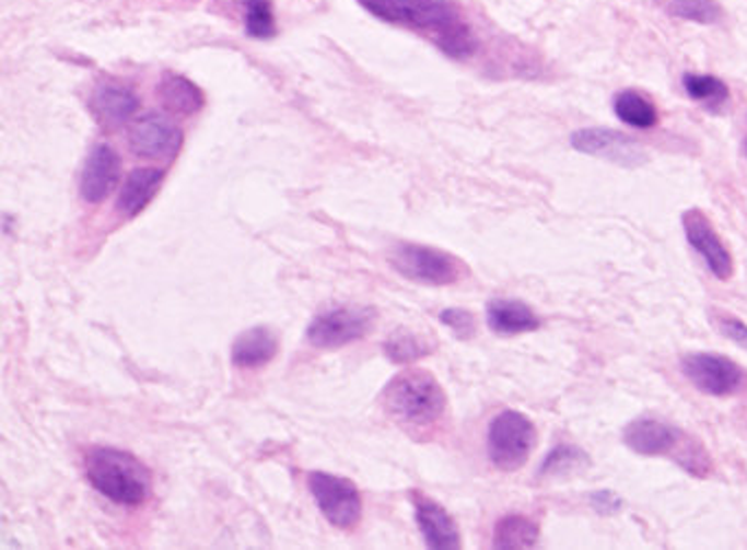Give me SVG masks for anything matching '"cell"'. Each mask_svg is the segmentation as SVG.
Returning <instances> with one entry per match:
<instances>
[{"instance_id":"cell-1","label":"cell","mask_w":747,"mask_h":550,"mask_svg":"<svg viewBox=\"0 0 747 550\" xmlns=\"http://www.w3.org/2000/svg\"><path fill=\"white\" fill-rule=\"evenodd\" d=\"M375 19L428 36L445 56L463 60L476 51V38L452 0H358Z\"/></svg>"},{"instance_id":"cell-19","label":"cell","mask_w":747,"mask_h":550,"mask_svg":"<svg viewBox=\"0 0 747 550\" xmlns=\"http://www.w3.org/2000/svg\"><path fill=\"white\" fill-rule=\"evenodd\" d=\"M159 97L170 113L191 117L205 108V93L191 80L178 73H165L159 84Z\"/></svg>"},{"instance_id":"cell-30","label":"cell","mask_w":747,"mask_h":550,"mask_svg":"<svg viewBox=\"0 0 747 550\" xmlns=\"http://www.w3.org/2000/svg\"><path fill=\"white\" fill-rule=\"evenodd\" d=\"M745 156H747V143H745Z\"/></svg>"},{"instance_id":"cell-11","label":"cell","mask_w":747,"mask_h":550,"mask_svg":"<svg viewBox=\"0 0 747 550\" xmlns=\"http://www.w3.org/2000/svg\"><path fill=\"white\" fill-rule=\"evenodd\" d=\"M681 226L686 242L705 261L708 270L719 281H730L734 274V259L708 215L701 209H688L681 215Z\"/></svg>"},{"instance_id":"cell-23","label":"cell","mask_w":747,"mask_h":550,"mask_svg":"<svg viewBox=\"0 0 747 550\" xmlns=\"http://www.w3.org/2000/svg\"><path fill=\"white\" fill-rule=\"evenodd\" d=\"M681 86L686 91V95L712 110L721 108L727 97H730V91L727 86L714 78V75H703V73H686L681 78Z\"/></svg>"},{"instance_id":"cell-3","label":"cell","mask_w":747,"mask_h":550,"mask_svg":"<svg viewBox=\"0 0 747 550\" xmlns=\"http://www.w3.org/2000/svg\"><path fill=\"white\" fill-rule=\"evenodd\" d=\"M382 401L386 412L406 428L434 425L447 408L443 386L432 373L421 368H410L395 375L386 384Z\"/></svg>"},{"instance_id":"cell-24","label":"cell","mask_w":747,"mask_h":550,"mask_svg":"<svg viewBox=\"0 0 747 550\" xmlns=\"http://www.w3.org/2000/svg\"><path fill=\"white\" fill-rule=\"evenodd\" d=\"M384 351L393 362L408 364V362H415L419 358H425L432 351V347L425 342L423 336H419L410 329H397L384 342Z\"/></svg>"},{"instance_id":"cell-6","label":"cell","mask_w":747,"mask_h":550,"mask_svg":"<svg viewBox=\"0 0 747 550\" xmlns=\"http://www.w3.org/2000/svg\"><path fill=\"white\" fill-rule=\"evenodd\" d=\"M307 484L329 524L338 528L358 526L362 517V493L355 482L327 471H310Z\"/></svg>"},{"instance_id":"cell-27","label":"cell","mask_w":747,"mask_h":550,"mask_svg":"<svg viewBox=\"0 0 747 550\" xmlns=\"http://www.w3.org/2000/svg\"><path fill=\"white\" fill-rule=\"evenodd\" d=\"M710 323L714 325V329L727 338L730 342H734L736 347L745 349L747 351V325L736 318L734 314H727V312H721V309H712L710 314Z\"/></svg>"},{"instance_id":"cell-9","label":"cell","mask_w":747,"mask_h":550,"mask_svg":"<svg viewBox=\"0 0 747 550\" xmlns=\"http://www.w3.org/2000/svg\"><path fill=\"white\" fill-rule=\"evenodd\" d=\"M570 145L581 154H587V156H594V159H600L620 167H640L649 161L644 148L635 139L618 130H609V128L576 130L570 137Z\"/></svg>"},{"instance_id":"cell-12","label":"cell","mask_w":747,"mask_h":550,"mask_svg":"<svg viewBox=\"0 0 747 550\" xmlns=\"http://www.w3.org/2000/svg\"><path fill=\"white\" fill-rule=\"evenodd\" d=\"M121 178V159L108 143H97L82 169L80 194L86 202L100 204L104 202L119 185Z\"/></svg>"},{"instance_id":"cell-29","label":"cell","mask_w":747,"mask_h":550,"mask_svg":"<svg viewBox=\"0 0 747 550\" xmlns=\"http://www.w3.org/2000/svg\"><path fill=\"white\" fill-rule=\"evenodd\" d=\"M590 502L603 515H611V513H616L622 506V500L614 491H594Z\"/></svg>"},{"instance_id":"cell-8","label":"cell","mask_w":747,"mask_h":550,"mask_svg":"<svg viewBox=\"0 0 747 550\" xmlns=\"http://www.w3.org/2000/svg\"><path fill=\"white\" fill-rule=\"evenodd\" d=\"M373 325V312L358 307H331L307 327V342L316 349H340L358 342Z\"/></svg>"},{"instance_id":"cell-22","label":"cell","mask_w":747,"mask_h":550,"mask_svg":"<svg viewBox=\"0 0 747 550\" xmlns=\"http://www.w3.org/2000/svg\"><path fill=\"white\" fill-rule=\"evenodd\" d=\"M657 3L670 19L697 25H714L723 16L716 0H657Z\"/></svg>"},{"instance_id":"cell-7","label":"cell","mask_w":747,"mask_h":550,"mask_svg":"<svg viewBox=\"0 0 747 550\" xmlns=\"http://www.w3.org/2000/svg\"><path fill=\"white\" fill-rule=\"evenodd\" d=\"M679 366L684 377L703 395L727 397L743 384V368L721 353H686Z\"/></svg>"},{"instance_id":"cell-14","label":"cell","mask_w":747,"mask_h":550,"mask_svg":"<svg viewBox=\"0 0 747 550\" xmlns=\"http://www.w3.org/2000/svg\"><path fill=\"white\" fill-rule=\"evenodd\" d=\"M412 504H415V517H417L419 530L428 548H441V550L460 548L463 541H460L458 526L445 506H441L439 502H434L421 491L412 493Z\"/></svg>"},{"instance_id":"cell-13","label":"cell","mask_w":747,"mask_h":550,"mask_svg":"<svg viewBox=\"0 0 747 550\" xmlns=\"http://www.w3.org/2000/svg\"><path fill=\"white\" fill-rule=\"evenodd\" d=\"M684 432L666 421L642 417L633 419L622 430V443L640 456H670L684 441Z\"/></svg>"},{"instance_id":"cell-28","label":"cell","mask_w":747,"mask_h":550,"mask_svg":"<svg viewBox=\"0 0 747 550\" xmlns=\"http://www.w3.org/2000/svg\"><path fill=\"white\" fill-rule=\"evenodd\" d=\"M441 323L445 327H450L460 340H467V338H471L476 333V318L467 309L450 307V309L441 312Z\"/></svg>"},{"instance_id":"cell-10","label":"cell","mask_w":747,"mask_h":550,"mask_svg":"<svg viewBox=\"0 0 747 550\" xmlns=\"http://www.w3.org/2000/svg\"><path fill=\"white\" fill-rule=\"evenodd\" d=\"M128 143L139 159L170 161L183 148V132L170 117L150 113L130 126Z\"/></svg>"},{"instance_id":"cell-5","label":"cell","mask_w":747,"mask_h":550,"mask_svg":"<svg viewBox=\"0 0 747 550\" xmlns=\"http://www.w3.org/2000/svg\"><path fill=\"white\" fill-rule=\"evenodd\" d=\"M537 432L533 421L517 410H502L487 432V454L500 471H517L535 449Z\"/></svg>"},{"instance_id":"cell-25","label":"cell","mask_w":747,"mask_h":550,"mask_svg":"<svg viewBox=\"0 0 747 550\" xmlns=\"http://www.w3.org/2000/svg\"><path fill=\"white\" fill-rule=\"evenodd\" d=\"M587 454L581 452L574 445H557L548 458L544 460L539 476H565L579 471L583 465H587Z\"/></svg>"},{"instance_id":"cell-18","label":"cell","mask_w":747,"mask_h":550,"mask_svg":"<svg viewBox=\"0 0 747 550\" xmlns=\"http://www.w3.org/2000/svg\"><path fill=\"white\" fill-rule=\"evenodd\" d=\"M279 353V338L268 327H253L237 336L231 360L240 368H259Z\"/></svg>"},{"instance_id":"cell-16","label":"cell","mask_w":747,"mask_h":550,"mask_svg":"<svg viewBox=\"0 0 747 550\" xmlns=\"http://www.w3.org/2000/svg\"><path fill=\"white\" fill-rule=\"evenodd\" d=\"M165 176H167L165 169H159V167H139L130 172L119 191L117 209L126 218H137L156 198V194L161 191L165 183Z\"/></svg>"},{"instance_id":"cell-15","label":"cell","mask_w":747,"mask_h":550,"mask_svg":"<svg viewBox=\"0 0 747 550\" xmlns=\"http://www.w3.org/2000/svg\"><path fill=\"white\" fill-rule=\"evenodd\" d=\"M91 110L104 128L117 130V128L126 126L137 115L139 100L130 89L108 82V84H102L93 91Z\"/></svg>"},{"instance_id":"cell-26","label":"cell","mask_w":747,"mask_h":550,"mask_svg":"<svg viewBox=\"0 0 747 550\" xmlns=\"http://www.w3.org/2000/svg\"><path fill=\"white\" fill-rule=\"evenodd\" d=\"M246 34L257 40H268L277 34L270 0H246Z\"/></svg>"},{"instance_id":"cell-21","label":"cell","mask_w":747,"mask_h":550,"mask_svg":"<svg viewBox=\"0 0 747 550\" xmlns=\"http://www.w3.org/2000/svg\"><path fill=\"white\" fill-rule=\"evenodd\" d=\"M614 115L618 117V121H622L625 126L638 128V130H651L660 124V115L657 108L638 91H620L614 97Z\"/></svg>"},{"instance_id":"cell-17","label":"cell","mask_w":747,"mask_h":550,"mask_svg":"<svg viewBox=\"0 0 747 550\" xmlns=\"http://www.w3.org/2000/svg\"><path fill=\"white\" fill-rule=\"evenodd\" d=\"M487 325L500 336H517L539 329L541 320L524 301L493 299L487 305Z\"/></svg>"},{"instance_id":"cell-4","label":"cell","mask_w":747,"mask_h":550,"mask_svg":"<svg viewBox=\"0 0 747 550\" xmlns=\"http://www.w3.org/2000/svg\"><path fill=\"white\" fill-rule=\"evenodd\" d=\"M388 261L401 277L423 285H454L467 274V266L458 257L423 244H397Z\"/></svg>"},{"instance_id":"cell-20","label":"cell","mask_w":747,"mask_h":550,"mask_svg":"<svg viewBox=\"0 0 747 550\" xmlns=\"http://www.w3.org/2000/svg\"><path fill=\"white\" fill-rule=\"evenodd\" d=\"M539 541V524L526 515L509 513L498 519L493 530L495 548H533Z\"/></svg>"},{"instance_id":"cell-2","label":"cell","mask_w":747,"mask_h":550,"mask_svg":"<svg viewBox=\"0 0 747 550\" xmlns=\"http://www.w3.org/2000/svg\"><path fill=\"white\" fill-rule=\"evenodd\" d=\"M89 482L108 500L124 506H139L150 498L152 473L130 452L95 447L86 456Z\"/></svg>"}]
</instances>
